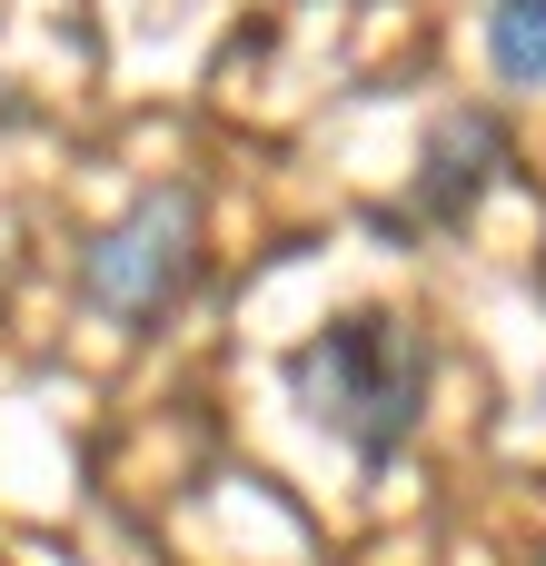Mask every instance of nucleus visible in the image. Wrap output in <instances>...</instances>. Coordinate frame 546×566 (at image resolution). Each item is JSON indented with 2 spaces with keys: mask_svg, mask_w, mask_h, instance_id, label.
<instances>
[{
  "mask_svg": "<svg viewBox=\"0 0 546 566\" xmlns=\"http://www.w3.org/2000/svg\"><path fill=\"white\" fill-rule=\"evenodd\" d=\"M189 239H199L189 189H149L119 229H99V239L80 249V298L109 308V318H159V308L189 289V259H199Z\"/></svg>",
  "mask_w": 546,
  "mask_h": 566,
  "instance_id": "f03ea898",
  "label": "nucleus"
},
{
  "mask_svg": "<svg viewBox=\"0 0 546 566\" xmlns=\"http://www.w3.org/2000/svg\"><path fill=\"white\" fill-rule=\"evenodd\" d=\"M507 159V139H497V119H477V109H458L448 129H438V149H428V179H418V209H438V219H458L468 209V189H487V169Z\"/></svg>",
  "mask_w": 546,
  "mask_h": 566,
  "instance_id": "7ed1b4c3",
  "label": "nucleus"
},
{
  "mask_svg": "<svg viewBox=\"0 0 546 566\" xmlns=\"http://www.w3.org/2000/svg\"><path fill=\"white\" fill-rule=\"evenodd\" d=\"M288 388L308 398V418H328L368 468H388L418 428V398H428V338L358 308L338 328H318L298 358H288Z\"/></svg>",
  "mask_w": 546,
  "mask_h": 566,
  "instance_id": "f257e3e1",
  "label": "nucleus"
},
{
  "mask_svg": "<svg viewBox=\"0 0 546 566\" xmlns=\"http://www.w3.org/2000/svg\"><path fill=\"white\" fill-rule=\"evenodd\" d=\"M487 50L507 80H546V0H497L487 10Z\"/></svg>",
  "mask_w": 546,
  "mask_h": 566,
  "instance_id": "20e7f679",
  "label": "nucleus"
}]
</instances>
